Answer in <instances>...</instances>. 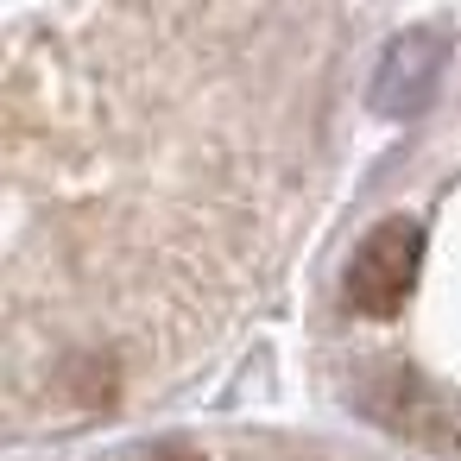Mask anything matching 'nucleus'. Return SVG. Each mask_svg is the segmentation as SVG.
I'll list each match as a JSON object with an SVG mask.
<instances>
[{"instance_id": "nucleus-2", "label": "nucleus", "mask_w": 461, "mask_h": 461, "mask_svg": "<svg viewBox=\"0 0 461 461\" xmlns=\"http://www.w3.org/2000/svg\"><path fill=\"white\" fill-rule=\"evenodd\" d=\"M158 461H203V455H190V448H165Z\"/></svg>"}, {"instance_id": "nucleus-1", "label": "nucleus", "mask_w": 461, "mask_h": 461, "mask_svg": "<svg viewBox=\"0 0 461 461\" xmlns=\"http://www.w3.org/2000/svg\"><path fill=\"white\" fill-rule=\"evenodd\" d=\"M417 272H423V228L392 215L379 221L360 247H354V266H348V310L354 316H398L404 297L417 291Z\"/></svg>"}]
</instances>
